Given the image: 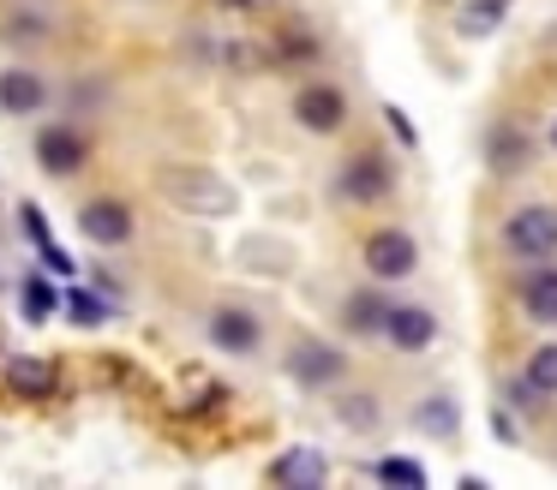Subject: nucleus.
I'll list each match as a JSON object with an SVG mask.
<instances>
[{"label": "nucleus", "instance_id": "a878e982", "mask_svg": "<svg viewBox=\"0 0 557 490\" xmlns=\"http://www.w3.org/2000/svg\"><path fill=\"white\" fill-rule=\"evenodd\" d=\"M492 430H497V442H516V437H521V430H516V418H509L504 406L492 413Z\"/></svg>", "mask_w": 557, "mask_h": 490}, {"label": "nucleus", "instance_id": "5701e85b", "mask_svg": "<svg viewBox=\"0 0 557 490\" xmlns=\"http://www.w3.org/2000/svg\"><path fill=\"white\" fill-rule=\"evenodd\" d=\"M264 60L270 66H306V60H318V42L306 30H282L276 42L264 48Z\"/></svg>", "mask_w": 557, "mask_h": 490}, {"label": "nucleus", "instance_id": "6e6552de", "mask_svg": "<svg viewBox=\"0 0 557 490\" xmlns=\"http://www.w3.org/2000/svg\"><path fill=\"white\" fill-rule=\"evenodd\" d=\"M294 126L312 131V138H336L342 126H348V96L336 90V84H300L294 90Z\"/></svg>", "mask_w": 557, "mask_h": 490}, {"label": "nucleus", "instance_id": "2eb2a0df", "mask_svg": "<svg viewBox=\"0 0 557 490\" xmlns=\"http://www.w3.org/2000/svg\"><path fill=\"white\" fill-rule=\"evenodd\" d=\"M389 305H396V299H389L384 287H354V293L342 299V329L348 335H384Z\"/></svg>", "mask_w": 557, "mask_h": 490}, {"label": "nucleus", "instance_id": "b1692460", "mask_svg": "<svg viewBox=\"0 0 557 490\" xmlns=\"http://www.w3.org/2000/svg\"><path fill=\"white\" fill-rule=\"evenodd\" d=\"M372 478L377 485H401V490H425V466L408 461V454H384V461H372Z\"/></svg>", "mask_w": 557, "mask_h": 490}, {"label": "nucleus", "instance_id": "9b49d317", "mask_svg": "<svg viewBox=\"0 0 557 490\" xmlns=\"http://www.w3.org/2000/svg\"><path fill=\"white\" fill-rule=\"evenodd\" d=\"M49 108V78L30 66H0V114L7 120H30Z\"/></svg>", "mask_w": 557, "mask_h": 490}, {"label": "nucleus", "instance_id": "1a4fd4ad", "mask_svg": "<svg viewBox=\"0 0 557 490\" xmlns=\"http://www.w3.org/2000/svg\"><path fill=\"white\" fill-rule=\"evenodd\" d=\"M0 389L13 394V401H54L61 394V365L42 353H13L0 365Z\"/></svg>", "mask_w": 557, "mask_h": 490}, {"label": "nucleus", "instance_id": "f03ea898", "mask_svg": "<svg viewBox=\"0 0 557 490\" xmlns=\"http://www.w3.org/2000/svg\"><path fill=\"white\" fill-rule=\"evenodd\" d=\"M497 246H504L509 263H552L557 257V203H521V210H509L504 234H497Z\"/></svg>", "mask_w": 557, "mask_h": 490}, {"label": "nucleus", "instance_id": "bb28decb", "mask_svg": "<svg viewBox=\"0 0 557 490\" xmlns=\"http://www.w3.org/2000/svg\"><path fill=\"white\" fill-rule=\"evenodd\" d=\"M389 126H396V138H401V143H420V131H413V126H408V120H401V114H396V108H389Z\"/></svg>", "mask_w": 557, "mask_h": 490}, {"label": "nucleus", "instance_id": "9d476101", "mask_svg": "<svg viewBox=\"0 0 557 490\" xmlns=\"http://www.w3.org/2000/svg\"><path fill=\"white\" fill-rule=\"evenodd\" d=\"M210 347L246 359V353H258V347H264V323H258L246 305H216V311H210Z\"/></svg>", "mask_w": 557, "mask_h": 490}, {"label": "nucleus", "instance_id": "aec40b11", "mask_svg": "<svg viewBox=\"0 0 557 490\" xmlns=\"http://www.w3.org/2000/svg\"><path fill=\"white\" fill-rule=\"evenodd\" d=\"M66 323H78V329H102V323L114 317V299L97 293V287H66Z\"/></svg>", "mask_w": 557, "mask_h": 490}, {"label": "nucleus", "instance_id": "393cba45", "mask_svg": "<svg viewBox=\"0 0 557 490\" xmlns=\"http://www.w3.org/2000/svg\"><path fill=\"white\" fill-rule=\"evenodd\" d=\"M336 413L348 418L354 430H377V401L366 394V401H336Z\"/></svg>", "mask_w": 557, "mask_h": 490}, {"label": "nucleus", "instance_id": "39448f33", "mask_svg": "<svg viewBox=\"0 0 557 490\" xmlns=\"http://www.w3.org/2000/svg\"><path fill=\"white\" fill-rule=\"evenodd\" d=\"M288 377L300 382L306 394H330V389H342V382H348V353L306 335V341L288 347Z\"/></svg>", "mask_w": 557, "mask_h": 490}, {"label": "nucleus", "instance_id": "ddd939ff", "mask_svg": "<svg viewBox=\"0 0 557 490\" xmlns=\"http://www.w3.org/2000/svg\"><path fill=\"white\" fill-rule=\"evenodd\" d=\"M384 341L396 347V353H425V347L437 341V317L425 305H413V299H396V305H389V323H384Z\"/></svg>", "mask_w": 557, "mask_h": 490}, {"label": "nucleus", "instance_id": "a211bd4d", "mask_svg": "<svg viewBox=\"0 0 557 490\" xmlns=\"http://www.w3.org/2000/svg\"><path fill=\"white\" fill-rule=\"evenodd\" d=\"M61 305H66V293L49 281V275H25V281H18V317L25 323H49Z\"/></svg>", "mask_w": 557, "mask_h": 490}, {"label": "nucleus", "instance_id": "423d86ee", "mask_svg": "<svg viewBox=\"0 0 557 490\" xmlns=\"http://www.w3.org/2000/svg\"><path fill=\"white\" fill-rule=\"evenodd\" d=\"M30 155H37V167L49 179H73L78 167L90 162V138L73 126V120H49V126L37 131V143H30Z\"/></svg>", "mask_w": 557, "mask_h": 490}, {"label": "nucleus", "instance_id": "4468645a", "mask_svg": "<svg viewBox=\"0 0 557 490\" xmlns=\"http://www.w3.org/2000/svg\"><path fill=\"white\" fill-rule=\"evenodd\" d=\"M270 478H276L282 490H324L330 485V461L312 449V442H294V449H282L276 461H270Z\"/></svg>", "mask_w": 557, "mask_h": 490}, {"label": "nucleus", "instance_id": "412c9836", "mask_svg": "<svg viewBox=\"0 0 557 490\" xmlns=\"http://www.w3.org/2000/svg\"><path fill=\"white\" fill-rule=\"evenodd\" d=\"M413 425L432 430V437H456V430H461V406L449 401V394H425V401L413 406Z\"/></svg>", "mask_w": 557, "mask_h": 490}, {"label": "nucleus", "instance_id": "c85d7f7f", "mask_svg": "<svg viewBox=\"0 0 557 490\" xmlns=\"http://www.w3.org/2000/svg\"><path fill=\"white\" fill-rule=\"evenodd\" d=\"M545 138H552V150H557V120H552V131H545Z\"/></svg>", "mask_w": 557, "mask_h": 490}, {"label": "nucleus", "instance_id": "cd10ccee", "mask_svg": "<svg viewBox=\"0 0 557 490\" xmlns=\"http://www.w3.org/2000/svg\"><path fill=\"white\" fill-rule=\"evenodd\" d=\"M228 12H264V7H276V0H222Z\"/></svg>", "mask_w": 557, "mask_h": 490}, {"label": "nucleus", "instance_id": "4be33fe9", "mask_svg": "<svg viewBox=\"0 0 557 490\" xmlns=\"http://www.w3.org/2000/svg\"><path fill=\"white\" fill-rule=\"evenodd\" d=\"M521 377L533 382V394H540V401H552V394H557V335L533 347L528 365H521Z\"/></svg>", "mask_w": 557, "mask_h": 490}, {"label": "nucleus", "instance_id": "f3484780", "mask_svg": "<svg viewBox=\"0 0 557 490\" xmlns=\"http://www.w3.org/2000/svg\"><path fill=\"white\" fill-rule=\"evenodd\" d=\"M485 167H492V174H521V167H528V131L492 126V138H485Z\"/></svg>", "mask_w": 557, "mask_h": 490}, {"label": "nucleus", "instance_id": "7ed1b4c3", "mask_svg": "<svg viewBox=\"0 0 557 490\" xmlns=\"http://www.w3.org/2000/svg\"><path fill=\"white\" fill-rule=\"evenodd\" d=\"M396 191V162L384 150H354L336 174V203H354V210H372V203H389Z\"/></svg>", "mask_w": 557, "mask_h": 490}, {"label": "nucleus", "instance_id": "dca6fc26", "mask_svg": "<svg viewBox=\"0 0 557 490\" xmlns=\"http://www.w3.org/2000/svg\"><path fill=\"white\" fill-rule=\"evenodd\" d=\"M509 18V0H461L456 7V36L461 42H485V36H497Z\"/></svg>", "mask_w": 557, "mask_h": 490}, {"label": "nucleus", "instance_id": "f257e3e1", "mask_svg": "<svg viewBox=\"0 0 557 490\" xmlns=\"http://www.w3.org/2000/svg\"><path fill=\"white\" fill-rule=\"evenodd\" d=\"M157 186H162V198H169L174 210H186V215H234V210H240V191H234L222 174H210V167H193V162L162 167Z\"/></svg>", "mask_w": 557, "mask_h": 490}, {"label": "nucleus", "instance_id": "20e7f679", "mask_svg": "<svg viewBox=\"0 0 557 490\" xmlns=\"http://www.w3.org/2000/svg\"><path fill=\"white\" fill-rule=\"evenodd\" d=\"M360 263L372 281H408L413 269H420V239L408 234V227H372V234L360 239Z\"/></svg>", "mask_w": 557, "mask_h": 490}, {"label": "nucleus", "instance_id": "0eeeda50", "mask_svg": "<svg viewBox=\"0 0 557 490\" xmlns=\"http://www.w3.org/2000/svg\"><path fill=\"white\" fill-rule=\"evenodd\" d=\"M78 234L90 239V246H126V239L138 234V215L126 198H114V191H97V198L78 203Z\"/></svg>", "mask_w": 557, "mask_h": 490}, {"label": "nucleus", "instance_id": "6ab92c4d", "mask_svg": "<svg viewBox=\"0 0 557 490\" xmlns=\"http://www.w3.org/2000/svg\"><path fill=\"white\" fill-rule=\"evenodd\" d=\"M18 227H25L30 239H37L42 269H49V275H73V257H66V251L54 246V234H49V222H42V210H37V203H25V210H18Z\"/></svg>", "mask_w": 557, "mask_h": 490}, {"label": "nucleus", "instance_id": "f8f14e48", "mask_svg": "<svg viewBox=\"0 0 557 490\" xmlns=\"http://www.w3.org/2000/svg\"><path fill=\"white\" fill-rule=\"evenodd\" d=\"M516 305L528 323L557 329V257L552 263H528V275L516 281Z\"/></svg>", "mask_w": 557, "mask_h": 490}]
</instances>
